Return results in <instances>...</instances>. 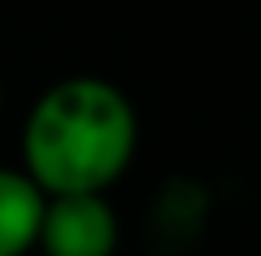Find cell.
I'll return each mask as SVG.
<instances>
[{"instance_id":"6da1fadb","label":"cell","mask_w":261,"mask_h":256,"mask_svg":"<svg viewBox=\"0 0 261 256\" xmlns=\"http://www.w3.org/2000/svg\"><path fill=\"white\" fill-rule=\"evenodd\" d=\"M137 107L116 81L77 73L30 103L21 120V167L35 184L56 192H107L137 158Z\"/></svg>"},{"instance_id":"3957f363","label":"cell","mask_w":261,"mask_h":256,"mask_svg":"<svg viewBox=\"0 0 261 256\" xmlns=\"http://www.w3.org/2000/svg\"><path fill=\"white\" fill-rule=\"evenodd\" d=\"M47 192L26 175V167H0V256H30L39 248V227Z\"/></svg>"},{"instance_id":"7a4b0ae2","label":"cell","mask_w":261,"mask_h":256,"mask_svg":"<svg viewBox=\"0 0 261 256\" xmlns=\"http://www.w3.org/2000/svg\"><path fill=\"white\" fill-rule=\"evenodd\" d=\"M120 213L107 192H56L39 227V256H116Z\"/></svg>"},{"instance_id":"277c9868","label":"cell","mask_w":261,"mask_h":256,"mask_svg":"<svg viewBox=\"0 0 261 256\" xmlns=\"http://www.w3.org/2000/svg\"><path fill=\"white\" fill-rule=\"evenodd\" d=\"M0 111H5V81H0Z\"/></svg>"}]
</instances>
